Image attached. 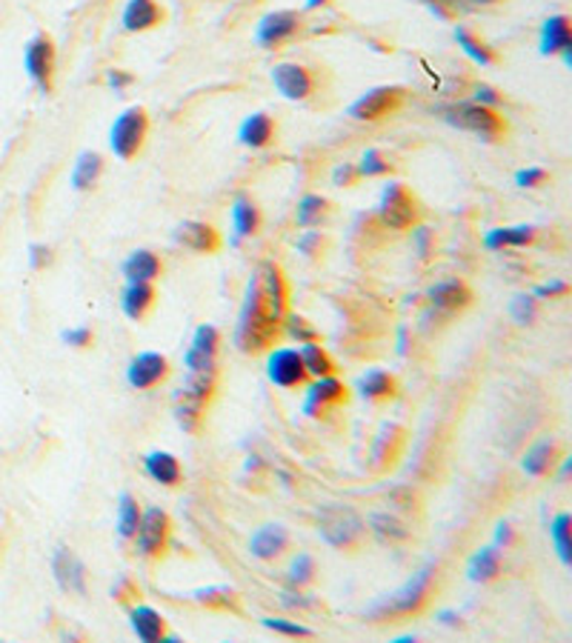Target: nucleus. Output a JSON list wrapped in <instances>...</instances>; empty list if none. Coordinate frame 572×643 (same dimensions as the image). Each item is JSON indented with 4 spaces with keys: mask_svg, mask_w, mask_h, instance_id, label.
Here are the masks:
<instances>
[{
    "mask_svg": "<svg viewBox=\"0 0 572 643\" xmlns=\"http://www.w3.org/2000/svg\"><path fill=\"white\" fill-rule=\"evenodd\" d=\"M303 29V12L298 9H278L263 15L256 26V44L263 49H278L295 40Z\"/></svg>",
    "mask_w": 572,
    "mask_h": 643,
    "instance_id": "obj_10",
    "label": "nucleus"
},
{
    "mask_svg": "<svg viewBox=\"0 0 572 643\" xmlns=\"http://www.w3.org/2000/svg\"><path fill=\"white\" fill-rule=\"evenodd\" d=\"M315 527L321 541L338 552H358L366 544V535H370V527H366L364 518L352 506L335 504V500L318 506Z\"/></svg>",
    "mask_w": 572,
    "mask_h": 643,
    "instance_id": "obj_3",
    "label": "nucleus"
},
{
    "mask_svg": "<svg viewBox=\"0 0 572 643\" xmlns=\"http://www.w3.org/2000/svg\"><path fill=\"white\" fill-rule=\"evenodd\" d=\"M564 458V446L558 444V441H538L526 449L524 460H521V469H524L530 478H549L558 469Z\"/></svg>",
    "mask_w": 572,
    "mask_h": 643,
    "instance_id": "obj_23",
    "label": "nucleus"
},
{
    "mask_svg": "<svg viewBox=\"0 0 572 643\" xmlns=\"http://www.w3.org/2000/svg\"><path fill=\"white\" fill-rule=\"evenodd\" d=\"M358 395L372 406H384L398 398V378L387 369H366L358 378Z\"/></svg>",
    "mask_w": 572,
    "mask_h": 643,
    "instance_id": "obj_24",
    "label": "nucleus"
},
{
    "mask_svg": "<svg viewBox=\"0 0 572 643\" xmlns=\"http://www.w3.org/2000/svg\"><path fill=\"white\" fill-rule=\"evenodd\" d=\"M366 527H370V532L378 537L381 544H389V546L407 544V541L412 537V529L407 527L401 518H395V515L389 512H375L370 521H366Z\"/></svg>",
    "mask_w": 572,
    "mask_h": 643,
    "instance_id": "obj_36",
    "label": "nucleus"
},
{
    "mask_svg": "<svg viewBox=\"0 0 572 643\" xmlns=\"http://www.w3.org/2000/svg\"><path fill=\"white\" fill-rule=\"evenodd\" d=\"M107 84H109V89H115V92H124V89H129V86L135 84V75H132V72H124V70H109L107 72Z\"/></svg>",
    "mask_w": 572,
    "mask_h": 643,
    "instance_id": "obj_57",
    "label": "nucleus"
},
{
    "mask_svg": "<svg viewBox=\"0 0 572 643\" xmlns=\"http://www.w3.org/2000/svg\"><path fill=\"white\" fill-rule=\"evenodd\" d=\"M515 544H519V532H515V527L507 521L498 523V527H495V546H498V549H512Z\"/></svg>",
    "mask_w": 572,
    "mask_h": 643,
    "instance_id": "obj_56",
    "label": "nucleus"
},
{
    "mask_svg": "<svg viewBox=\"0 0 572 643\" xmlns=\"http://www.w3.org/2000/svg\"><path fill=\"white\" fill-rule=\"evenodd\" d=\"M192 601L207 613H221V615H244V597L235 586H226V583H215V586H201V590L192 592Z\"/></svg>",
    "mask_w": 572,
    "mask_h": 643,
    "instance_id": "obj_22",
    "label": "nucleus"
},
{
    "mask_svg": "<svg viewBox=\"0 0 572 643\" xmlns=\"http://www.w3.org/2000/svg\"><path fill=\"white\" fill-rule=\"evenodd\" d=\"M403 98L407 92L401 86H375L349 107V118L361 123H378L384 118H393L403 107Z\"/></svg>",
    "mask_w": 572,
    "mask_h": 643,
    "instance_id": "obj_9",
    "label": "nucleus"
},
{
    "mask_svg": "<svg viewBox=\"0 0 572 643\" xmlns=\"http://www.w3.org/2000/svg\"><path fill=\"white\" fill-rule=\"evenodd\" d=\"M172 375V367L166 355L161 353H140L129 360V367H126V383H129L132 389L147 392L161 386L166 378Z\"/></svg>",
    "mask_w": 572,
    "mask_h": 643,
    "instance_id": "obj_15",
    "label": "nucleus"
},
{
    "mask_svg": "<svg viewBox=\"0 0 572 643\" xmlns=\"http://www.w3.org/2000/svg\"><path fill=\"white\" fill-rule=\"evenodd\" d=\"M289 546H293V535L284 523H263L249 535V552H252V558L263 560V564L281 560L289 552Z\"/></svg>",
    "mask_w": 572,
    "mask_h": 643,
    "instance_id": "obj_16",
    "label": "nucleus"
},
{
    "mask_svg": "<svg viewBox=\"0 0 572 643\" xmlns=\"http://www.w3.org/2000/svg\"><path fill=\"white\" fill-rule=\"evenodd\" d=\"M435 581H438V564L430 560V564H424L412 574L410 581H403L398 590L372 601L364 609V618L372 620V623H395V620L415 618L433 601Z\"/></svg>",
    "mask_w": 572,
    "mask_h": 643,
    "instance_id": "obj_2",
    "label": "nucleus"
},
{
    "mask_svg": "<svg viewBox=\"0 0 572 643\" xmlns=\"http://www.w3.org/2000/svg\"><path fill=\"white\" fill-rule=\"evenodd\" d=\"M149 135V115L144 107H129L115 118L109 129V146L117 161H132L144 149Z\"/></svg>",
    "mask_w": 572,
    "mask_h": 643,
    "instance_id": "obj_7",
    "label": "nucleus"
},
{
    "mask_svg": "<svg viewBox=\"0 0 572 643\" xmlns=\"http://www.w3.org/2000/svg\"><path fill=\"white\" fill-rule=\"evenodd\" d=\"M221 330L212 326V323H201L198 330L192 332V341L186 346L184 353V367L186 372H209V369H217V353H221Z\"/></svg>",
    "mask_w": 572,
    "mask_h": 643,
    "instance_id": "obj_13",
    "label": "nucleus"
},
{
    "mask_svg": "<svg viewBox=\"0 0 572 643\" xmlns=\"http://www.w3.org/2000/svg\"><path fill=\"white\" fill-rule=\"evenodd\" d=\"M286 312H289V284L284 269L275 261L258 263L244 292V304L235 323V346L244 355L266 353L281 337Z\"/></svg>",
    "mask_w": 572,
    "mask_h": 643,
    "instance_id": "obj_1",
    "label": "nucleus"
},
{
    "mask_svg": "<svg viewBox=\"0 0 572 643\" xmlns=\"http://www.w3.org/2000/svg\"><path fill=\"white\" fill-rule=\"evenodd\" d=\"M326 240L321 238V232L318 230H303L301 240H298V249H301L303 255H310V258H318V255L324 252Z\"/></svg>",
    "mask_w": 572,
    "mask_h": 643,
    "instance_id": "obj_54",
    "label": "nucleus"
},
{
    "mask_svg": "<svg viewBox=\"0 0 572 643\" xmlns=\"http://www.w3.org/2000/svg\"><path fill=\"white\" fill-rule=\"evenodd\" d=\"M544 58H556L564 49H572V21L567 15H552L542 24V38H538Z\"/></svg>",
    "mask_w": 572,
    "mask_h": 643,
    "instance_id": "obj_30",
    "label": "nucleus"
},
{
    "mask_svg": "<svg viewBox=\"0 0 572 643\" xmlns=\"http://www.w3.org/2000/svg\"><path fill=\"white\" fill-rule=\"evenodd\" d=\"M126 613H129V627L138 641L156 643V641H163V635L170 632L166 620H163V615L158 613L156 606L135 604V606H129Z\"/></svg>",
    "mask_w": 572,
    "mask_h": 643,
    "instance_id": "obj_26",
    "label": "nucleus"
},
{
    "mask_svg": "<svg viewBox=\"0 0 572 643\" xmlns=\"http://www.w3.org/2000/svg\"><path fill=\"white\" fill-rule=\"evenodd\" d=\"M140 504L135 498H132L129 492H121V498H117V535H121V541H132L135 537V532H138V523H140Z\"/></svg>",
    "mask_w": 572,
    "mask_h": 643,
    "instance_id": "obj_41",
    "label": "nucleus"
},
{
    "mask_svg": "<svg viewBox=\"0 0 572 643\" xmlns=\"http://www.w3.org/2000/svg\"><path fill=\"white\" fill-rule=\"evenodd\" d=\"M144 472L156 483L166 486V490H175L184 481V467H181V460L175 458L172 453H163V449H156V453H149L144 458Z\"/></svg>",
    "mask_w": 572,
    "mask_h": 643,
    "instance_id": "obj_28",
    "label": "nucleus"
},
{
    "mask_svg": "<svg viewBox=\"0 0 572 643\" xmlns=\"http://www.w3.org/2000/svg\"><path fill=\"white\" fill-rule=\"evenodd\" d=\"M361 181H364V177H361V172H358V166L352 161H344L333 169L335 186H356L361 184Z\"/></svg>",
    "mask_w": 572,
    "mask_h": 643,
    "instance_id": "obj_51",
    "label": "nucleus"
},
{
    "mask_svg": "<svg viewBox=\"0 0 572 643\" xmlns=\"http://www.w3.org/2000/svg\"><path fill=\"white\" fill-rule=\"evenodd\" d=\"M266 378L270 383H275L278 389H301L307 386L310 375L303 369V360L298 349H289V346H278L272 349L270 358H266Z\"/></svg>",
    "mask_w": 572,
    "mask_h": 643,
    "instance_id": "obj_12",
    "label": "nucleus"
},
{
    "mask_svg": "<svg viewBox=\"0 0 572 643\" xmlns=\"http://www.w3.org/2000/svg\"><path fill=\"white\" fill-rule=\"evenodd\" d=\"M263 226V212L249 195H238L233 200V232L235 238H256Z\"/></svg>",
    "mask_w": 572,
    "mask_h": 643,
    "instance_id": "obj_34",
    "label": "nucleus"
},
{
    "mask_svg": "<svg viewBox=\"0 0 572 643\" xmlns=\"http://www.w3.org/2000/svg\"><path fill=\"white\" fill-rule=\"evenodd\" d=\"M109 597L115 601L117 606H124V609H129V606L140 604V586L138 581L132 578V574H121V578H115V583H112V590H109Z\"/></svg>",
    "mask_w": 572,
    "mask_h": 643,
    "instance_id": "obj_45",
    "label": "nucleus"
},
{
    "mask_svg": "<svg viewBox=\"0 0 572 643\" xmlns=\"http://www.w3.org/2000/svg\"><path fill=\"white\" fill-rule=\"evenodd\" d=\"M507 309H510L512 321L521 323V326H530L538 318V298L535 295H515Z\"/></svg>",
    "mask_w": 572,
    "mask_h": 643,
    "instance_id": "obj_46",
    "label": "nucleus"
},
{
    "mask_svg": "<svg viewBox=\"0 0 572 643\" xmlns=\"http://www.w3.org/2000/svg\"><path fill=\"white\" fill-rule=\"evenodd\" d=\"M54 63H58V49H54V40L49 38L47 32H38V35H35V38H32L24 49V70H26V75H29L32 84L38 86L43 95L52 92Z\"/></svg>",
    "mask_w": 572,
    "mask_h": 643,
    "instance_id": "obj_8",
    "label": "nucleus"
},
{
    "mask_svg": "<svg viewBox=\"0 0 572 643\" xmlns=\"http://www.w3.org/2000/svg\"><path fill=\"white\" fill-rule=\"evenodd\" d=\"M318 578V560L312 558L310 552H298L293 558V564H289V569H286V581H289V586L293 590H307V586H312Z\"/></svg>",
    "mask_w": 572,
    "mask_h": 643,
    "instance_id": "obj_42",
    "label": "nucleus"
},
{
    "mask_svg": "<svg viewBox=\"0 0 572 643\" xmlns=\"http://www.w3.org/2000/svg\"><path fill=\"white\" fill-rule=\"evenodd\" d=\"M261 627L275 632V635H286V638H315L310 627H303V623H295V620L286 618H261Z\"/></svg>",
    "mask_w": 572,
    "mask_h": 643,
    "instance_id": "obj_47",
    "label": "nucleus"
},
{
    "mask_svg": "<svg viewBox=\"0 0 572 643\" xmlns=\"http://www.w3.org/2000/svg\"><path fill=\"white\" fill-rule=\"evenodd\" d=\"M426 298H430V304L444 314L464 312L472 304V289L461 277H447V281H438L435 286H430Z\"/></svg>",
    "mask_w": 572,
    "mask_h": 643,
    "instance_id": "obj_20",
    "label": "nucleus"
},
{
    "mask_svg": "<svg viewBox=\"0 0 572 643\" xmlns=\"http://www.w3.org/2000/svg\"><path fill=\"white\" fill-rule=\"evenodd\" d=\"M135 549L147 564H158L166 558L172 544V518L161 506H149L140 512L138 532H135Z\"/></svg>",
    "mask_w": 572,
    "mask_h": 643,
    "instance_id": "obj_6",
    "label": "nucleus"
},
{
    "mask_svg": "<svg viewBox=\"0 0 572 643\" xmlns=\"http://www.w3.org/2000/svg\"><path fill=\"white\" fill-rule=\"evenodd\" d=\"M329 0H307V9H324Z\"/></svg>",
    "mask_w": 572,
    "mask_h": 643,
    "instance_id": "obj_60",
    "label": "nucleus"
},
{
    "mask_svg": "<svg viewBox=\"0 0 572 643\" xmlns=\"http://www.w3.org/2000/svg\"><path fill=\"white\" fill-rule=\"evenodd\" d=\"M156 284H132V281H126V286L121 289V309H124L129 321H144L156 309Z\"/></svg>",
    "mask_w": 572,
    "mask_h": 643,
    "instance_id": "obj_29",
    "label": "nucleus"
},
{
    "mask_svg": "<svg viewBox=\"0 0 572 643\" xmlns=\"http://www.w3.org/2000/svg\"><path fill=\"white\" fill-rule=\"evenodd\" d=\"M175 244L189 249L195 255H215L221 246H224V238L221 232L207 221H184L178 223L175 230Z\"/></svg>",
    "mask_w": 572,
    "mask_h": 643,
    "instance_id": "obj_18",
    "label": "nucleus"
},
{
    "mask_svg": "<svg viewBox=\"0 0 572 643\" xmlns=\"http://www.w3.org/2000/svg\"><path fill=\"white\" fill-rule=\"evenodd\" d=\"M503 569V558H501V549L498 546H484V549H478L475 555L470 558V564H467V574H470V581L475 583H489L495 581L498 574H501Z\"/></svg>",
    "mask_w": 572,
    "mask_h": 643,
    "instance_id": "obj_37",
    "label": "nucleus"
},
{
    "mask_svg": "<svg viewBox=\"0 0 572 643\" xmlns=\"http://www.w3.org/2000/svg\"><path fill=\"white\" fill-rule=\"evenodd\" d=\"M442 121H447L452 129L470 132L475 138H481L484 144H498V140L507 135L510 123L507 118L498 112V109L481 107L475 100H467V103H449V107L438 109Z\"/></svg>",
    "mask_w": 572,
    "mask_h": 643,
    "instance_id": "obj_4",
    "label": "nucleus"
},
{
    "mask_svg": "<svg viewBox=\"0 0 572 643\" xmlns=\"http://www.w3.org/2000/svg\"><path fill=\"white\" fill-rule=\"evenodd\" d=\"M515 184L521 189H542L544 184H549V172L544 166H526L515 172Z\"/></svg>",
    "mask_w": 572,
    "mask_h": 643,
    "instance_id": "obj_49",
    "label": "nucleus"
},
{
    "mask_svg": "<svg viewBox=\"0 0 572 643\" xmlns=\"http://www.w3.org/2000/svg\"><path fill=\"white\" fill-rule=\"evenodd\" d=\"M421 3H424L438 21H447V24L458 21V15H464L467 12L464 0H421Z\"/></svg>",
    "mask_w": 572,
    "mask_h": 643,
    "instance_id": "obj_48",
    "label": "nucleus"
},
{
    "mask_svg": "<svg viewBox=\"0 0 572 643\" xmlns=\"http://www.w3.org/2000/svg\"><path fill=\"white\" fill-rule=\"evenodd\" d=\"M349 400V386L338 381L335 375L315 378L307 386V398H303V415L307 418H326V415L344 406Z\"/></svg>",
    "mask_w": 572,
    "mask_h": 643,
    "instance_id": "obj_11",
    "label": "nucleus"
},
{
    "mask_svg": "<svg viewBox=\"0 0 572 643\" xmlns=\"http://www.w3.org/2000/svg\"><path fill=\"white\" fill-rule=\"evenodd\" d=\"M121 272L132 284H156L158 277L163 275V261L152 249H135L121 263Z\"/></svg>",
    "mask_w": 572,
    "mask_h": 643,
    "instance_id": "obj_27",
    "label": "nucleus"
},
{
    "mask_svg": "<svg viewBox=\"0 0 572 643\" xmlns=\"http://www.w3.org/2000/svg\"><path fill=\"white\" fill-rule=\"evenodd\" d=\"M61 337H63V344L72 346V349H89L95 341V335L89 326H72V330L63 332Z\"/></svg>",
    "mask_w": 572,
    "mask_h": 643,
    "instance_id": "obj_52",
    "label": "nucleus"
},
{
    "mask_svg": "<svg viewBox=\"0 0 572 643\" xmlns=\"http://www.w3.org/2000/svg\"><path fill=\"white\" fill-rule=\"evenodd\" d=\"M163 21H166V9L158 0H126L124 12H121V26L129 35L156 29Z\"/></svg>",
    "mask_w": 572,
    "mask_h": 643,
    "instance_id": "obj_21",
    "label": "nucleus"
},
{
    "mask_svg": "<svg viewBox=\"0 0 572 643\" xmlns=\"http://www.w3.org/2000/svg\"><path fill=\"white\" fill-rule=\"evenodd\" d=\"M301 360H303V369H307V375L310 378H326V375H335V360L333 355L326 353L324 346L318 344V341H312V344H301Z\"/></svg>",
    "mask_w": 572,
    "mask_h": 643,
    "instance_id": "obj_39",
    "label": "nucleus"
},
{
    "mask_svg": "<svg viewBox=\"0 0 572 643\" xmlns=\"http://www.w3.org/2000/svg\"><path fill=\"white\" fill-rule=\"evenodd\" d=\"M281 335L293 337V341H298V344H312V341H318V330L312 326L303 314H293L286 312L284 314V323H281Z\"/></svg>",
    "mask_w": 572,
    "mask_h": 643,
    "instance_id": "obj_44",
    "label": "nucleus"
},
{
    "mask_svg": "<svg viewBox=\"0 0 572 643\" xmlns=\"http://www.w3.org/2000/svg\"><path fill=\"white\" fill-rule=\"evenodd\" d=\"M403 444H407V429L398 423H384L372 444V472H387L401 458Z\"/></svg>",
    "mask_w": 572,
    "mask_h": 643,
    "instance_id": "obj_19",
    "label": "nucleus"
},
{
    "mask_svg": "<svg viewBox=\"0 0 572 643\" xmlns=\"http://www.w3.org/2000/svg\"><path fill=\"white\" fill-rule=\"evenodd\" d=\"M549 537H552V544H556L558 560L570 567L572 564V515L570 512H558L549 523Z\"/></svg>",
    "mask_w": 572,
    "mask_h": 643,
    "instance_id": "obj_40",
    "label": "nucleus"
},
{
    "mask_svg": "<svg viewBox=\"0 0 572 643\" xmlns=\"http://www.w3.org/2000/svg\"><path fill=\"white\" fill-rule=\"evenodd\" d=\"M538 230L530 223H519V226H498L484 235V246L489 252H503V249H524V246L535 244Z\"/></svg>",
    "mask_w": 572,
    "mask_h": 643,
    "instance_id": "obj_31",
    "label": "nucleus"
},
{
    "mask_svg": "<svg viewBox=\"0 0 572 643\" xmlns=\"http://www.w3.org/2000/svg\"><path fill=\"white\" fill-rule=\"evenodd\" d=\"M452 35H456V44L461 47V52H464L475 66H498V63H501V54L495 52V47H489L487 40L478 38L470 26L458 24Z\"/></svg>",
    "mask_w": 572,
    "mask_h": 643,
    "instance_id": "obj_33",
    "label": "nucleus"
},
{
    "mask_svg": "<svg viewBox=\"0 0 572 643\" xmlns=\"http://www.w3.org/2000/svg\"><path fill=\"white\" fill-rule=\"evenodd\" d=\"M498 3H503V0H464L467 9H489L498 7Z\"/></svg>",
    "mask_w": 572,
    "mask_h": 643,
    "instance_id": "obj_59",
    "label": "nucleus"
},
{
    "mask_svg": "<svg viewBox=\"0 0 572 643\" xmlns=\"http://www.w3.org/2000/svg\"><path fill=\"white\" fill-rule=\"evenodd\" d=\"M472 100L475 103H481V107H489V109H501L503 107V95L495 89V86L489 84H478L475 86V92H472Z\"/></svg>",
    "mask_w": 572,
    "mask_h": 643,
    "instance_id": "obj_53",
    "label": "nucleus"
},
{
    "mask_svg": "<svg viewBox=\"0 0 572 643\" xmlns=\"http://www.w3.org/2000/svg\"><path fill=\"white\" fill-rule=\"evenodd\" d=\"M378 221L389 232H410L421 223V200L415 191L401 181H389L381 189L378 198Z\"/></svg>",
    "mask_w": 572,
    "mask_h": 643,
    "instance_id": "obj_5",
    "label": "nucleus"
},
{
    "mask_svg": "<svg viewBox=\"0 0 572 643\" xmlns=\"http://www.w3.org/2000/svg\"><path fill=\"white\" fill-rule=\"evenodd\" d=\"M356 166L361 172V177H387L393 175L395 161L389 152H384L378 146H370V149H364V154H361V161Z\"/></svg>",
    "mask_w": 572,
    "mask_h": 643,
    "instance_id": "obj_43",
    "label": "nucleus"
},
{
    "mask_svg": "<svg viewBox=\"0 0 572 643\" xmlns=\"http://www.w3.org/2000/svg\"><path fill=\"white\" fill-rule=\"evenodd\" d=\"M207 400L195 398L184 389L175 392V398H172V415H175V421L186 435H201L203 423H207Z\"/></svg>",
    "mask_w": 572,
    "mask_h": 643,
    "instance_id": "obj_25",
    "label": "nucleus"
},
{
    "mask_svg": "<svg viewBox=\"0 0 572 643\" xmlns=\"http://www.w3.org/2000/svg\"><path fill=\"white\" fill-rule=\"evenodd\" d=\"M52 574L58 586L66 595L84 597L86 595V567L84 560L70 549V546H58L52 555Z\"/></svg>",
    "mask_w": 572,
    "mask_h": 643,
    "instance_id": "obj_17",
    "label": "nucleus"
},
{
    "mask_svg": "<svg viewBox=\"0 0 572 643\" xmlns=\"http://www.w3.org/2000/svg\"><path fill=\"white\" fill-rule=\"evenodd\" d=\"M533 295L535 298H567V295H570V284H567V281H558V277H552V281H547V284L535 286Z\"/></svg>",
    "mask_w": 572,
    "mask_h": 643,
    "instance_id": "obj_55",
    "label": "nucleus"
},
{
    "mask_svg": "<svg viewBox=\"0 0 572 643\" xmlns=\"http://www.w3.org/2000/svg\"><path fill=\"white\" fill-rule=\"evenodd\" d=\"M412 244H415V252H418V258H430V255H433V230H430V226H424V223H418V226H412Z\"/></svg>",
    "mask_w": 572,
    "mask_h": 643,
    "instance_id": "obj_50",
    "label": "nucleus"
},
{
    "mask_svg": "<svg viewBox=\"0 0 572 643\" xmlns=\"http://www.w3.org/2000/svg\"><path fill=\"white\" fill-rule=\"evenodd\" d=\"M32 267L35 269H47L49 263H52V249H49V246H43V244H35L32 246Z\"/></svg>",
    "mask_w": 572,
    "mask_h": 643,
    "instance_id": "obj_58",
    "label": "nucleus"
},
{
    "mask_svg": "<svg viewBox=\"0 0 572 643\" xmlns=\"http://www.w3.org/2000/svg\"><path fill=\"white\" fill-rule=\"evenodd\" d=\"M103 175V158L98 152H80L75 166H72L70 184L75 191H89Z\"/></svg>",
    "mask_w": 572,
    "mask_h": 643,
    "instance_id": "obj_38",
    "label": "nucleus"
},
{
    "mask_svg": "<svg viewBox=\"0 0 572 643\" xmlns=\"http://www.w3.org/2000/svg\"><path fill=\"white\" fill-rule=\"evenodd\" d=\"M275 135H278V123H275L272 115H266V112L249 115L238 129V140L244 146H249V149H266L275 140Z\"/></svg>",
    "mask_w": 572,
    "mask_h": 643,
    "instance_id": "obj_32",
    "label": "nucleus"
},
{
    "mask_svg": "<svg viewBox=\"0 0 572 643\" xmlns=\"http://www.w3.org/2000/svg\"><path fill=\"white\" fill-rule=\"evenodd\" d=\"M329 214H333V203L324 195H303L295 209V223L301 230H321L329 221Z\"/></svg>",
    "mask_w": 572,
    "mask_h": 643,
    "instance_id": "obj_35",
    "label": "nucleus"
},
{
    "mask_svg": "<svg viewBox=\"0 0 572 643\" xmlns=\"http://www.w3.org/2000/svg\"><path fill=\"white\" fill-rule=\"evenodd\" d=\"M272 86L278 89L281 98L301 103V100L312 98V92H315V75L303 63L286 61L272 70Z\"/></svg>",
    "mask_w": 572,
    "mask_h": 643,
    "instance_id": "obj_14",
    "label": "nucleus"
}]
</instances>
